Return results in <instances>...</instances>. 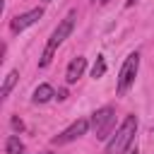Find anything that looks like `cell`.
Listing matches in <instances>:
<instances>
[{
    "label": "cell",
    "instance_id": "6da1fadb",
    "mask_svg": "<svg viewBox=\"0 0 154 154\" xmlns=\"http://www.w3.org/2000/svg\"><path fill=\"white\" fill-rule=\"evenodd\" d=\"M75 19H77V12L72 10V12H67V17L55 26V31L51 34V38H48V43H46V48H43V53H41L38 67H48V65H51V60H53V55H55L58 46L70 36V31H72V26H75Z\"/></svg>",
    "mask_w": 154,
    "mask_h": 154
},
{
    "label": "cell",
    "instance_id": "7a4b0ae2",
    "mask_svg": "<svg viewBox=\"0 0 154 154\" xmlns=\"http://www.w3.org/2000/svg\"><path fill=\"white\" fill-rule=\"evenodd\" d=\"M135 132H137V118H135V116H128V118L123 120V125L116 130V135L108 140L106 154H123V152L130 147V142L135 140Z\"/></svg>",
    "mask_w": 154,
    "mask_h": 154
},
{
    "label": "cell",
    "instance_id": "3957f363",
    "mask_svg": "<svg viewBox=\"0 0 154 154\" xmlns=\"http://www.w3.org/2000/svg\"><path fill=\"white\" fill-rule=\"evenodd\" d=\"M91 128H94L96 140H108L111 132H113V128H116V108L113 106H103V108L94 111Z\"/></svg>",
    "mask_w": 154,
    "mask_h": 154
},
{
    "label": "cell",
    "instance_id": "277c9868",
    "mask_svg": "<svg viewBox=\"0 0 154 154\" xmlns=\"http://www.w3.org/2000/svg\"><path fill=\"white\" fill-rule=\"evenodd\" d=\"M137 70H140V53L135 51V53H130L125 58V63H123V67L118 72V94H125L132 87V82L137 77Z\"/></svg>",
    "mask_w": 154,
    "mask_h": 154
},
{
    "label": "cell",
    "instance_id": "5b68a950",
    "mask_svg": "<svg viewBox=\"0 0 154 154\" xmlns=\"http://www.w3.org/2000/svg\"><path fill=\"white\" fill-rule=\"evenodd\" d=\"M89 125H91V120H87V118H77L67 130H63L58 137H53V144H67V142H72V140H77V137H82V135H87Z\"/></svg>",
    "mask_w": 154,
    "mask_h": 154
},
{
    "label": "cell",
    "instance_id": "8992f818",
    "mask_svg": "<svg viewBox=\"0 0 154 154\" xmlns=\"http://www.w3.org/2000/svg\"><path fill=\"white\" fill-rule=\"evenodd\" d=\"M41 17H43V7H34V10L24 12V14H17V17L10 22V29H12V34H19V31H24L26 26H31L34 22H38Z\"/></svg>",
    "mask_w": 154,
    "mask_h": 154
},
{
    "label": "cell",
    "instance_id": "52a82bcc",
    "mask_svg": "<svg viewBox=\"0 0 154 154\" xmlns=\"http://www.w3.org/2000/svg\"><path fill=\"white\" fill-rule=\"evenodd\" d=\"M84 70H87V58H82V55L72 58L70 65H67V72H65V82H67V84H75V82L84 75Z\"/></svg>",
    "mask_w": 154,
    "mask_h": 154
},
{
    "label": "cell",
    "instance_id": "ba28073f",
    "mask_svg": "<svg viewBox=\"0 0 154 154\" xmlns=\"http://www.w3.org/2000/svg\"><path fill=\"white\" fill-rule=\"evenodd\" d=\"M53 96H55V91H53L51 84H38V87L34 89V101H36V103H46V101H51Z\"/></svg>",
    "mask_w": 154,
    "mask_h": 154
},
{
    "label": "cell",
    "instance_id": "9c48e42d",
    "mask_svg": "<svg viewBox=\"0 0 154 154\" xmlns=\"http://www.w3.org/2000/svg\"><path fill=\"white\" fill-rule=\"evenodd\" d=\"M17 79H19V70H10V72H7V77H5V82H2L0 99H7V96H10V91H12V87L17 84Z\"/></svg>",
    "mask_w": 154,
    "mask_h": 154
},
{
    "label": "cell",
    "instance_id": "30bf717a",
    "mask_svg": "<svg viewBox=\"0 0 154 154\" xmlns=\"http://www.w3.org/2000/svg\"><path fill=\"white\" fill-rule=\"evenodd\" d=\"M22 152H24L22 140H19L17 135H10V137L5 140V154H22Z\"/></svg>",
    "mask_w": 154,
    "mask_h": 154
},
{
    "label": "cell",
    "instance_id": "8fae6325",
    "mask_svg": "<svg viewBox=\"0 0 154 154\" xmlns=\"http://www.w3.org/2000/svg\"><path fill=\"white\" fill-rule=\"evenodd\" d=\"M103 72H106V60H103V55H99L96 63H94V67H91V77L99 79V77H103Z\"/></svg>",
    "mask_w": 154,
    "mask_h": 154
},
{
    "label": "cell",
    "instance_id": "7c38bea8",
    "mask_svg": "<svg viewBox=\"0 0 154 154\" xmlns=\"http://www.w3.org/2000/svg\"><path fill=\"white\" fill-rule=\"evenodd\" d=\"M130 154H137V149H135V152H130Z\"/></svg>",
    "mask_w": 154,
    "mask_h": 154
},
{
    "label": "cell",
    "instance_id": "4fadbf2b",
    "mask_svg": "<svg viewBox=\"0 0 154 154\" xmlns=\"http://www.w3.org/2000/svg\"><path fill=\"white\" fill-rule=\"evenodd\" d=\"M46 2H51V0H46Z\"/></svg>",
    "mask_w": 154,
    "mask_h": 154
}]
</instances>
